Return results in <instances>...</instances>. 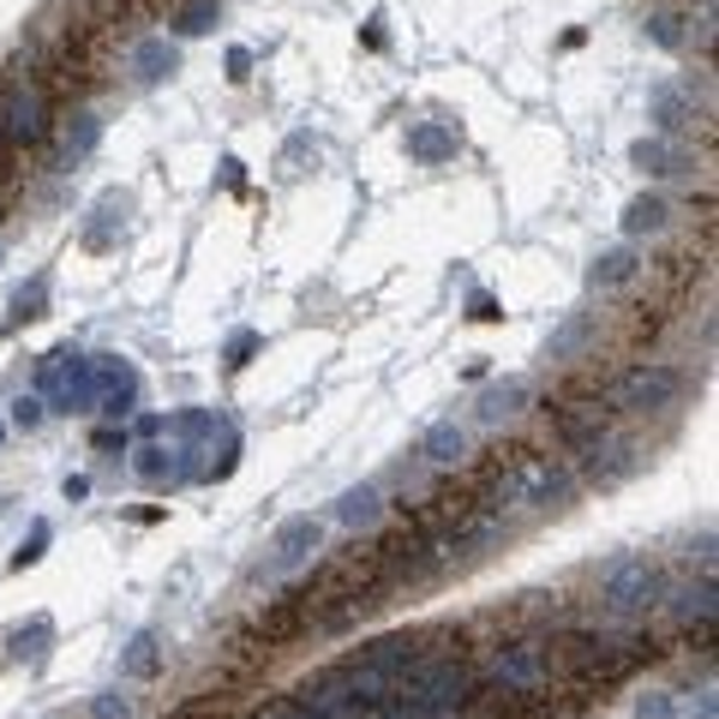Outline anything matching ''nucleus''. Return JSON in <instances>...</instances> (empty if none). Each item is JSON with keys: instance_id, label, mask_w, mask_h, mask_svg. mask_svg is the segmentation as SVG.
Here are the masks:
<instances>
[{"instance_id": "nucleus-2", "label": "nucleus", "mask_w": 719, "mask_h": 719, "mask_svg": "<svg viewBox=\"0 0 719 719\" xmlns=\"http://www.w3.org/2000/svg\"><path fill=\"white\" fill-rule=\"evenodd\" d=\"M684 396V372L666 360H636L618 372V384H612V402H618V414H659V408H671Z\"/></svg>"}, {"instance_id": "nucleus-1", "label": "nucleus", "mask_w": 719, "mask_h": 719, "mask_svg": "<svg viewBox=\"0 0 719 719\" xmlns=\"http://www.w3.org/2000/svg\"><path fill=\"white\" fill-rule=\"evenodd\" d=\"M659 594H666V576H659V564H654V557H641V552H624V557H612V564L599 569V599H606L618 618L654 612Z\"/></svg>"}, {"instance_id": "nucleus-22", "label": "nucleus", "mask_w": 719, "mask_h": 719, "mask_svg": "<svg viewBox=\"0 0 719 719\" xmlns=\"http://www.w3.org/2000/svg\"><path fill=\"white\" fill-rule=\"evenodd\" d=\"M594 336H599V312H576V318H569V325L546 342V360H569V355H582V348H588Z\"/></svg>"}, {"instance_id": "nucleus-12", "label": "nucleus", "mask_w": 719, "mask_h": 719, "mask_svg": "<svg viewBox=\"0 0 719 719\" xmlns=\"http://www.w3.org/2000/svg\"><path fill=\"white\" fill-rule=\"evenodd\" d=\"M258 629H264V641H295V636L312 629V606H306L300 594H288V599H276V606H264Z\"/></svg>"}, {"instance_id": "nucleus-16", "label": "nucleus", "mask_w": 719, "mask_h": 719, "mask_svg": "<svg viewBox=\"0 0 719 719\" xmlns=\"http://www.w3.org/2000/svg\"><path fill=\"white\" fill-rule=\"evenodd\" d=\"M174 66H181V54H174L168 37H138L132 42V72H138V84H163Z\"/></svg>"}, {"instance_id": "nucleus-24", "label": "nucleus", "mask_w": 719, "mask_h": 719, "mask_svg": "<svg viewBox=\"0 0 719 719\" xmlns=\"http://www.w3.org/2000/svg\"><path fill=\"white\" fill-rule=\"evenodd\" d=\"M156 666H163V641H156L151 629H144V636H132L121 671H126V678H156Z\"/></svg>"}, {"instance_id": "nucleus-3", "label": "nucleus", "mask_w": 719, "mask_h": 719, "mask_svg": "<svg viewBox=\"0 0 719 719\" xmlns=\"http://www.w3.org/2000/svg\"><path fill=\"white\" fill-rule=\"evenodd\" d=\"M49 96L37 91V84H7L0 91V144L7 151H37V144H49Z\"/></svg>"}, {"instance_id": "nucleus-13", "label": "nucleus", "mask_w": 719, "mask_h": 719, "mask_svg": "<svg viewBox=\"0 0 719 719\" xmlns=\"http://www.w3.org/2000/svg\"><path fill=\"white\" fill-rule=\"evenodd\" d=\"M330 516L342 522V527H355V534H366V527L384 522V492H378V486H348L342 497H336Z\"/></svg>"}, {"instance_id": "nucleus-33", "label": "nucleus", "mask_w": 719, "mask_h": 719, "mask_svg": "<svg viewBox=\"0 0 719 719\" xmlns=\"http://www.w3.org/2000/svg\"><path fill=\"white\" fill-rule=\"evenodd\" d=\"M49 636H54V624H49V618H37V624H31V636H19V659H24V654L42 659V641H49Z\"/></svg>"}, {"instance_id": "nucleus-14", "label": "nucleus", "mask_w": 719, "mask_h": 719, "mask_svg": "<svg viewBox=\"0 0 719 719\" xmlns=\"http://www.w3.org/2000/svg\"><path fill=\"white\" fill-rule=\"evenodd\" d=\"M636 270H641V253H636V246H612V253H599V258L588 264V288H594V295H606V288L636 283Z\"/></svg>"}, {"instance_id": "nucleus-19", "label": "nucleus", "mask_w": 719, "mask_h": 719, "mask_svg": "<svg viewBox=\"0 0 719 719\" xmlns=\"http://www.w3.org/2000/svg\"><path fill=\"white\" fill-rule=\"evenodd\" d=\"M168 432L181 438L186 450H204L216 432H223V414H216V408H181V414L168 420Z\"/></svg>"}, {"instance_id": "nucleus-26", "label": "nucleus", "mask_w": 719, "mask_h": 719, "mask_svg": "<svg viewBox=\"0 0 719 719\" xmlns=\"http://www.w3.org/2000/svg\"><path fill=\"white\" fill-rule=\"evenodd\" d=\"M216 24H223V0H186L181 19H174V31H181V37H204V31H216Z\"/></svg>"}, {"instance_id": "nucleus-5", "label": "nucleus", "mask_w": 719, "mask_h": 719, "mask_svg": "<svg viewBox=\"0 0 719 719\" xmlns=\"http://www.w3.org/2000/svg\"><path fill=\"white\" fill-rule=\"evenodd\" d=\"M486 678H492L497 689H510V696L540 689V684H546V654H540V641H497Z\"/></svg>"}, {"instance_id": "nucleus-28", "label": "nucleus", "mask_w": 719, "mask_h": 719, "mask_svg": "<svg viewBox=\"0 0 719 719\" xmlns=\"http://www.w3.org/2000/svg\"><path fill=\"white\" fill-rule=\"evenodd\" d=\"M49 540H54V527H49V522H37V527H31V540H24L19 552H12V569H31L37 557L49 552Z\"/></svg>"}, {"instance_id": "nucleus-17", "label": "nucleus", "mask_w": 719, "mask_h": 719, "mask_svg": "<svg viewBox=\"0 0 719 719\" xmlns=\"http://www.w3.org/2000/svg\"><path fill=\"white\" fill-rule=\"evenodd\" d=\"M527 378H504V384H492L486 396H480V425H504V420H516L522 408H527Z\"/></svg>"}, {"instance_id": "nucleus-31", "label": "nucleus", "mask_w": 719, "mask_h": 719, "mask_svg": "<svg viewBox=\"0 0 719 719\" xmlns=\"http://www.w3.org/2000/svg\"><path fill=\"white\" fill-rule=\"evenodd\" d=\"M42 414H49V408H42V396H19V402H12V425H19V432H37Z\"/></svg>"}, {"instance_id": "nucleus-32", "label": "nucleus", "mask_w": 719, "mask_h": 719, "mask_svg": "<svg viewBox=\"0 0 719 719\" xmlns=\"http://www.w3.org/2000/svg\"><path fill=\"white\" fill-rule=\"evenodd\" d=\"M91 719H132V696H121V689L96 696V701H91Z\"/></svg>"}, {"instance_id": "nucleus-36", "label": "nucleus", "mask_w": 719, "mask_h": 719, "mask_svg": "<svg viewBox=\"0 0 719 719\" xmlns=\"http://www.w3.org/2000/svg\"><path fill=\"white\" fill-rule=\"evenodd\" d=\"M246 72H253V49H228V79L240 84Z\"/></svg>"}, {"instance_id": "nucleus-40", "label": "nucleus", "mask_w": 719, "mask_h": 719, "mask_svg": "<svg viewBox=\"0 0 719 719\" xmlns=\"http://www.w3.org/2000/svg\"><path fill=\"white\" fill-rule=\"evenodd\" d=\"M659 7H684V12H696V0H659ZM701 7H713V0H701Z\"/></svg>"}, {"instance_id": "nucleus-35", "label": "nucleus", "mask_w": 719, "mask_h": 719, "mask_svg": "<svg viewBox=\"0 0 719 719\" xmlns=\"http://www.w3.org/2000/svg\"><path fill=\"white\" fill-rule=\"evenodd\" d=\"M468 318H474V325H497L504 312H497V300H492V295H474V312H468Z\"/></svg>"}, {"instance_id": "nucleus-9", "label": "nucleus", "mask_w": 719, "mask_h": 719, "mask_svg": "<svg viewBox=\"0 0 719 719\" xmlns=\"http://www.w3.org/2000/svg\"><path fill=\"white\" fill-rule=\"evenodd\" d=\"M629 163H636L641 174H654V181H678V174H689V151L678 138H659V132H648V138L629 144Z\"/></svg>"}, {"instance_id": "nucleus-10", "label": "nucleus", "mask_w": 719, "mask_h": 719, "mask_svg": "<svg viewBox=\"0 0 719 719\" xmlns=\"http://www.w3.org/2000/svg\"><path fill=\"white\" fill-rule=\"evenodd\" d=\"M420 462L425 468H462L468 462V425L462 420H438L432 432L420 438Z\"/></svg>"}, {"instance_id": "nucleus-4", "label": "nucleus", "mask_w": 719, "mask_h": 719, "mask_svg": "<svg viewBox=\"0 0 719 719\" xmlns=\"http://www.w3.org/2000/svg\"><path fill=\"white\" fill-rule=\"evenodd\" d=\"M546 414H552V425H557V438H564L569 450H594L599 438H612V408L599 402H546Z\"/></svg>"}, {"instance_id": "nucleus-7", "label": "nucleus", "mask_w": 719, "mask_h": 719, "mask_svg": "<svg viewBox=\"0 0 719 719\" xmlns=\"http://www.w3.org/2000/svg\"><path fill=\"white\" fill-rule=\"evenodd\" d=\"M696 37H701V42L713 37V12H701V19H696V12H684V7H654V12H648V42H654V49L684 54Z\"/></svg>"}, {"instance_id": "nucleus-21", "label": "nucleus", "mask_w": 719, "mask_h": 719, "mask_svg": "<svg viewBox=\"0 0 719 719\" xmlns=\"http://www.w3.org/2000/svg\"><path fill=\"white\" fill-rule=\"evenodd\" d=\"M96 144H102V121H96L91 109H79V114L66 121V132H61V156H66V163H84Z\"/></svg>"}, {"instance_id": "nucleus-34", "label": "nucleus", "mask_w": 719, "mask_h": 719, "mask_svg": "<svg viewBox=\"0 0 719 719\" xmlns=\"http://www.w3.org/2000/svg\"><path fill=\"white\" fill-rule=\"evenodd\" d=\"M126 444H132L126 425H102V432H96V450H126Z\"/></svg>"}, {"instance_id": "nucleus-6", "label": "nucleus", "mask_w": 719, "mask_h": 719, "mask_svg": "<svg viewBox=\"0 0 719 719\" xmlns=\"http://www.w3.org/2000/svg\"><path fill=\"white\" fill-rule=\"evenodd\" d=\"M641 468V450L636 444H618V438H599L594 450H582L576 456V480H588V486L599 492H612V486H624L629 474Z\"/></svg>"}, {"instance_id": "nucleus-8", "label": "nucleus", "mask_w": 719, "mask_h": 719, "mask_svg": "<svg viewBox=\"0 0 719 719\" xmlns=\"http://www.w3.org/2000/svg\"><path fill=\"white\" fill-rule=\"evenodd\" d=\"M318 546H325V522H318V516H288V522H276V534H270V569L306 564Z\"/></svg>"}, {"instance_id": "nucleus-29", "label": "nucleus", "mask_w": 719, "mask_h": 719, "mask_svg": "<svg viewBox=\"0 0 719 719\" xmlns=\"http://www.w3.org/2000/svg\"><path fill=\"white\" fill-rule=\"evenodd\" d=\"M636 719H678V701H671L666 689H648V696L636 701Z\"/></svg>"}, {"instance_id": "nucleus-30", "label": "nucleus", "mask_w": 719, "mask_h": 719, "mask_svg": "<svg viewBox=\"0 0 719 719\" xmlns=\"http://www.w3.org/2000/svg\"><path fill=\"white\" fill-rule=\"evenodd\" d=\"M253 355H258V330H234L228 336V372H240Z\"/></svg>"}, {"instance_id": "nucleus-18", "label": "nucleus", "mask_w": 719, "mask_h": 719, "mask_svg": "<svg viewBox=\"0 0 719 719\" xmlns=\"http://www.w3.org/2000/svg\"><path fill=\"white\" fill-rule=\"evenodd\" d=\"M671 228V204L659 193H636L624 204V234L629 240H641V234H666Z\"/></svg>"}, {"instance_id": "nucleus-37", "label": "nucleus", "mask_w": 719, "mask_h": 719, "mask_svg": "<svg viewBox=\"0 0 719 719\" xmlns=\"http://www.w3.org/2000/svg\"><path fill=\"white\" fill-rule=\"evenodd\" d=\"M132 432H138V438H156V432H168V420H163V414H132Z\"/></svg>"}, {"instance_id": "nucleus-11", "label": "nucleus", "mask_w": 719, "mask_h": 719, "mask_svg": "<svg viewBox=\"0 0 719 719\" xmlns=\"http://www.w3.org/2000/svg\"><path fill=\"white\" fill-rule=\"evenodd\" d=\"M689 121H696V96L678 91V84H654V132L659 138H684Z\"/></svg>"}, {"instance_id": "nucleus-42", "label": "nucleus", "mask_w": 719, "mask_h": 719, "mask_svg": "<svg viewBox=\"0 0 719 719\" xmlns=\"http://www.w3.org/2000/svg\"><path fill=\"white\" fill-rule=\"evenodd\" d=\"M0 216H7V198H0Z\"/></svg>"}, {"instance_id": "nucleus-20", "label": "nucleus", "mask_w": 719, "mask_h": 719, "mask_svg": "<svg viewBox=\"0 0 719 719\" xmlns=\"http://www.w3.org/2000/svg\"><path fill=\"white\" fill-rule=\"evenodd\" d=\"M121 223H126V198H121V193H102V198H96V223L84 228V246H91V253H109V246H114V228H121Z\"/></svg>"}, {"instance_id": "nucleus-39", "label": "nucleus", "mask_w": 719, "mask_h": 719, "mask_svg": "<svg viewBox=\"0 0 719 719\" xmlns=\"http://www.w3.org/2000/svg\"><path fill=\"white\" fill-rule=\"evenodd\" d=\"M689 719H713V689H701V701L689 708Z\"/></svg>"}, {"instance_id": "nucleus-15", "label": "nucleus", "mask_w": 719, "mask_h": 719, "mask_svg": "<svg viewBox=\"0 0 719 719\" xmlns=\"http://www.w3.org/2000/svg\"><path fill=\"white\" fill-rule=\"evenodd\" d=\"M456 151H462V138H456V126H444V121H420L408 132V156H414V163H450Z\"/></svg>"}, {"instance_id": "nucleus-23", "label": "nucleus", "mask_w": 719, "mask_h": 719, "mask_svg": "<svg viewBox=\"0 0 719 719\" xmlns=\"http://www.w3.org/2000/svg\"><path fill=\"white\" fill-rule=\"evenodd\" d=\"M49 312V276H31V283H19L12 288V312H7V330H19V325H31V318Z\"/></svg>"}, {"instance_id": "nucleus-27", "label": "nucleus", "mask_w": 719, "mask_h": 719, "mask_svg": "<svg viewBox=\"0 0 719 719\" xmlns=\"http://www.w3.org/2000/svg\"><path fill=\"white\" fill-rule=\"evenodd\" d=\"M132 474L151 480V486H163V480H174V450L168 444H144L138 456H132Z\"/></svg>"}, {"instance_id": "nucleus-38", "label": "nucleus", "mask_w": 719, "mask_h": 719, "mask_svg": "<svg viewBox=\"0 0 719 719\" xmlns=\"http://www.w3.org/2000/svg\"><path fill=\"white\" fill-rule=\"evenodd\" d=\"M84 497H91V480H84V474H66V504H84Z\"/></svg>"}, {"instance_id": "nucleus-25", "label": "nucleus", "mask_w": 719, "mask_h": 719, "mask_svg": "<svg viewBox=\"0 0 719 719\" xmlns=\"http://www.w3.org/2000/svg\"><path fill=\"white\" fill-rule=\"evenodd\" d=\"M713 576H701V582H689V588L678 594V606H671V612H678V618L684 624H713Z\"/></svg>"}, {"instance_id": "nucleus-41", "label": "nucleus", "mask_w": 719, "mask_h": 719, "mask_svg": "<svg viewBox=\"0 0 719 719\" xmlns=\"http://www.w3.org/2000/svg\"><path fill=\"white\" fill-rule=\"evenodd\" d=\"M0 444H7V425H0Z\"/></svg>"}]
</instances>
